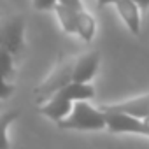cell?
Returning <instances> with one entry per match:
<instances>
[{
	"label": "cell",
	"mask_w": 149,
	"mask_h": 149,
	"mask_svg": "<svg viewBox=\"0 0 149 149\" xmlns=\"http://www.w3.org/2000/svg\"><path fill=\"white\" fill-rule=\"evenodd\" d=\"M25 46V18L21 14L0 16V47L7 49L14 56Z\"/></svg>",
	"instance_id": "cell-3"
},
{
	"label": "cell",
	"mask_w": 149,
	"mask_h": 149,
	"mask_svg": "<svg viewBox=\"0 0 149 149\" xmlns=\"http://www.w3.org/2000/svg\"><path fill=\"white\" fill-rule=\"evenodd\" d=\"M100 109L104 112H125V114L144 119L149 114V93L125 100V102H118V104H105V105H100Z\"/></svg>",
	"instance_id": "cell-6"
},
{
	"label": "cell",
	"mask_w": 149,
	"mask_h": 149,
	"mask_svg": "<svg viewBox=\"0 0 149 149\" xmlns=\"http://www.w3.org/2000/svg\"><path fill=\"white\" fill-rule=\"evenodd\" d=\"M14 84L9 83V79H6L4 76H0V100H6L9 97H13L14 93Z\"/></svg>",
	"instance_id": "cell-13"
},
{
	"label": "cell",
	"mask_w": 149,
	"mask_h": 149,
	"mask_svg": "<svg viewBox=\"0 0 149 149\" xmlns=\"http://www.w3.org/2000/svg\"><path fill=\"white\" fill-rule=\"evenodd\" d=\"M19 116V112L16 109L6 111L0 114V149H7L9 147V139H7V128L9 125Z\"/></svg>",
	"instance_id": "cell-11"
},
{
	"label": "cell",
	"mask_w": 149,
	"mask_h": 149,
	"mask_svg": "<svg viewBox=\"0 0 149 149\" xmlns=\"http://www.w3.org/2000/svg\"><path fill=\"white\" fill-rule=\"evenodd\" d=\"M114 7L128 26V30L133 35H140V7L133 0H116Z\"/></svg>",
	"instance_id": "cell-8"
},
{
	"label": "cell",
	"mask_w": 149,
	"mask_h": 149,
	"mask_svg": "<svg viewBox=\"0 0 149 149\" xmlns=\"http://www.w3.org/2000/svg\"><path fill=\"white\" fill-rule=\"evenodd\" d=\"M53 11L58 16V21L63 28L65 33H76V21H77V11L72 9L65 4L56 2V6L53 7Z\"/></svg>",
	"instance_id": "cell-10"
},
{
	"label": "cell",
	"mask_w": 149,
	"mask_h": 149,
	"mask_svg": "<svg viewBox=\"0 0 149 149\" xmlns=\"http://www.w3.org/2000/svg\"><path fill=\"white\" fill-rule=\"evenodd\" d=\"M14 74H16V68H14V54L9 53L4 47H0V76H4L6 79H13Z\"/></svg>",
	"instance_id": "cell-12"
},
{
	"label": "cell",
	"mask_w": 149,
	"mask_h": 149,
	"mask_svg": "<svg viewBox=\"0 0 149 149\" xmlns=\"http://www.w3.org/2000/svg\"><path fill=\"white\" fill-rule=\"evenodd\" d=\"M58 2H60V4H65V6H68V7H72V9H76V11L84 9L83 0H58Z\"/></svg>",
	"instance_id": "cell-15"
},
{
	"label": "cell",
	"mask_w": 149,
	"mask_h": 149,
	"mask_svg": "<svg viewBox=\"0 0 149 149\" xmlns=\"http://www.w3.org/2000/svg\"><path fill=\"white\" fill-rule=\"evenodd\" d=\"M63 130H102L105 128V112L88 104V100H76L70 112L56 121Z\"/></svg>",
	"instance_id": "cell-2"
},
{
	"label": "cell",
	"mask_w": 149,
	"mask_h": 149,
	"mask_svg": "<svg viewBox=\"0 0 149 149\" xmlns=\"http://www.w3.org/2000/svg\"><path fill=\"white\" fill-rule=\"evenodd\" d=\"M0 16H2V14H0Z\"/></svg>",
	"instance_id": "cell-19"
},
{
	"label": "cell",
	"mask_w": 149,
	"mask_h": 149,
	"mask_svg": "<svg viewBox=\"0 0 149 149\" xmlns=\"http://www.w3.org/2000/svg\"><path fill=\"white\" fill-rule=\"evenodd\" d=\"M58 0H32V4L37 11H49L56 6Z\"/></svg>",
	"instance_id": "cell-14"
},
{
	"label": "cell",
	"mask_w": 149,
	"mask_h": 149,
	"mask_svg": "<svg viewBox=\"0 0 149 149\" xmlns=\"http://www.w3.org/2000/svg\"><path fill=\"white\" fill-rule=\"evenodd\" d=\"M93 97H95V88L91 83L70 81L68 84L54 91L46 102H42L39 107V112L53 121H60L70 112L76 100H90Z\"/></svg>",
	"instance_id": "cell-1"
},
{
	"label": "cell",
	"mask_w": 149,
	"mask_h": 149,
	"mask_svg": "<svg viewBox=\"0 0 149 149\" xmlns=\"http://www.w3.org/2000/svg\"><path fill=\"white\" fill-rule=\"evenodd\" d=\"M144 119H146V121H147V123H149V114H147V116H146V118H144Z\"/></svg>",
	"instance_id": "cell-18"
},
{
	"label": "cell",
	"mask_w": 149,
	"mask_h": 149,
	"mask_svg": "<svg viewBox=\"0 0 149 149\" xmlns=\"http://www.w3.org/2000/svg\"><path fill=\"white\" fill-rule=\"evenodd\" d=\"M116 0H97V4L100 6V7H105V6H111V4H114Z\"/></svg>",
	"instance_id": "cell-17"
},
{
	"label": "cell",
	"mask_w": 149,
	"mask_h": 149,
	"mask_svg": "<svg viewBox=\"0 0 149 149\" xmlns=\"http://www.w3.org/2000/svg\"><path fill=\"white\" fill-rule=\"evenodd\" d=\"M98 63H100V54H98L97 51L77 56L76 61H74L72 81H77V83H90V81L95 77L97 70H98Z\"/></svg>",
	"instance_id": "cell-7"
},
{
	"label": "cell",
	"mask_w": 149,
	"mask_h": 149,
	"mask_svg": "<svg viewBox=\"0 0 149 149\" xmlns=\"http://www.w3.org/2000/svg\"><path fill=\"white\" fill-rule=\"evenodd\" d=\"M74 61L76 58H65L63 61H60L49 76L35 88V97H37V102L42 104L46 102L54 91H58L60 88H63L65 84H68L72 81V72H74Z\"/></svg>",
	"instance_id": "cell-4"
},
{
	"label": "cell",
	"mask_w": 149,
	"mask_h": 149,
	"mask_svg": "<svg viewBox=\"0 0 149 149\" xmlns=\"http://www.w3.org/2000/svg\"><path fill=\"white\" fill-rule=\"evenodd\" d=\"M105 128L112 133H140L149 135V123L146 119L125 114V112H105Z\"/></svg>",
	"instance_id": "cell-5"
},
{
	"label": "cell",
	"mask_w": 149,
	"mask_h": 149,
	"mask_svg": "<svg viewBox=\"0 0 149 149\" xmlns=\"http://www.w3.org/2000/svg\"><path fill=\"white\" fill-rule=\"evenodd\" d=\"M95 30H97V23H95V18L86 11V9H81L77 11V21H76V33L84 40V42H91L93 35H95Z\"/></svg>",
	"instance_id": "cell-9"
},
{
	"label": "cell",
	"mask_w": 149,
	"mask_h": 149,
	"mask_svg": "<svg viewBox=\"0 0 149 149\" xmlns=\"http://www.w3.org/2000/svg\"><path fill=\"white\" fill-rule=\"evenodd\" d=\"M133 2H135V4H137L139 7H140V11H142V9H147V7H149V0H133Z\"/></svg>",
	"instance_id": "cell-16"
}]
</instances>
